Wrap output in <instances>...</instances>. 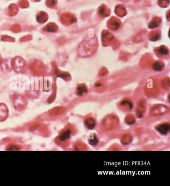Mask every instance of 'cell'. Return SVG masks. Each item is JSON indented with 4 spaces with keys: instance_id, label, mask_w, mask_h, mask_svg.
Returning a JSON list of instances; mask_svg holds the SVG:
<instances>
[{
    "instance_id": "cell-1",
    "label": "cell",
    "mask_w": 170,
    "mask_h": 186,
    "mask_svg": "<svg viewBox=\"0 0 170 186\" xmlns=\"http://www.w3.org/2000/svg\"><path fill=\"white\" fill-rule=\"evenodd\" d=\"M29 65L30 70L36 75H42L46 73V67L42 61L34 59L31 61Z\"/></svg>"
},
{
    "instance_id": "cell-2",
    "label": "cell",
    "mask_w": 170,
    "mask_h": 186,
    "mask_svg": "<svg viewBox=\"0 0 170 186\" xmlns=\"http://www.w3.org/2000/svg\"><path fill=\"white\" fill-rule=\"evenodd\" d=\"M12 69L17 73H24L27 70V63L22 57H16L11 61Z\"/></svg>"
},
{
    "instance_id": "cell-3",
    "label": "cell",
    "mask_w": 170,
    "mask_h": 186,
    "mask_svg": "<svg viewBox=\"0 0 170 186\" xmlns=\"http://www.w3.org/2000/svg\"><path fill=\"white\" fill-rule=\"evenodd\" d=\"M37 22L40 24H44L48 21V14L44 11L39 12L36 17Z\"/></svg>"
},
{
    "instance_id": "cell-4",
    "label": "cell",
    "mask_w": 170,
    "mask_h": 186,
    "mask_svg": "<svg viewBox=\"0 0 170 186\" xmlns=\"http://www.w3.org/2000/svg\"><path fill=\"white\" fill-rule=\"evenodd\" d=\"M57 29V25L54 23H50L42 28V30L46 32H55Z\"/></svg>"
},
{
    "instance_id": "cell-5",
    "label": "cell",
    "mask_w": 170,
    "mask_h": 186,
    "mask_svg": "<svg viewBox=\"0 0 170 186\" xmlns=\"http://www.w3.org/2000/svg\"><path fill=\"white\" fill-rule=\"evenodd\" d=\"M8 11H9V15L10 17L16 15L19 11L18 6L15 4H10L9 7H8Z\"/></svg>"
},
{
    "instance_id": "cell-6",
    "label": "cell",
    "mask_w": 170,
    "mask_h": 186,
    "mask_svg": "<svg viewBox=\"0 0 170 186\" xmlns=\"http://www.w3.org/2000/svg\"><path fill=\"white\" fill-rule=\"evenodd\" d=\"M10 30L14 33H19L21 31V26L19 24H15L10 27Z\"/></svg>"
},
{
    "instance_id": "cell-7",
    "label": "cell",
    "mask_w": 170,
    "mask_h": 186,
    "mask_svg": "<svg viewBox=\"0 0 170 186\" xmlns=\"http://www.w3.org/2000/svg\"><path fill=\"white\" fill-rule=\"evenodd\" d=\"M0 67L4 70H9L10 69V65L8 63V60L7 59H3L2 63L0 65Z\"/></svg>"
},
{
    "instance_id": "cell-8",
    "label": "cell",
    "mask_w": 170,
    "mask_h": 186,
    "mask_svg": "<svg viewBox=\"0 0 170 186\" xmlns=\"http://www.w3.org/2000/svg\"><path fill=\"white\" fill-rule=\"evenodd\" d=\"M19 5L21 8L25 9L28 8L30 4L28 0H20L19 2Z\"/></svg>"
},
{
    "instance_id": "cell-9",
    "label": "cell",
    "mask_w": 170,
    "mask_h": 186,
    "mask_svg": "<svg viewBox=\"0 0 170 186\" xmlns=\"http://www.w3.org/2000/svg\"><path fill=\"white\" fill-rule=\"evenodd\" d=\"M1 40L2 41H8V42H14L15 41V38L7 35H2Z\"/></svg>"
},
{
    "instance_id": "cell-10",
    "label": "cell",
    "mask_w": 170,
    "mask_h": 186,
    "mask_svg": "<svg viewBox=\"0 0 170 186\" xmlns=\"http://www.w3.org/2000/svg\"><path fill=\"white\" fill-rule=\"evenodd\" d=\"M70 132L69 130H67V131H66L64 132L63 133L61 134V135H60V138H59V139H60V140L61 141H64V140H65L67 139V138L69 137V136H70Z\"/></svg>"
},
{
    "instance_id": "cell-11",
    "label": "cell",
    "mask_w": 170,
    "mask_h": 186,
    "mask_svg": "<svg viewBox=\"0 0 170 186\" xmlns=\"http://www.w3.org/2000/svg\"><path fill=\"white\" fill-rule=\"evenodd\" d=\"M46 5L49 8H54L56 4V0H46Z\"/></svg>"
},
{
    "instance_id": "cell-12",
    "label": "cell",
    "mask_w": 170,
    "mask_h": 186,
    "mask_svg": "<svg viewBox=\"0 0 170 186\" xmlns=\"http://www.w3.org/2000/svg\"><path fill=\"white\" fill-rule=\"evenodd\" d=\"M32 39H33V37L32 35H27L21 38L20 41L21 42H26V41H30Z\"/></svg>"
},
{
    "instance_id": "cell-13",
    "label": "cell",
    "mask_w": 170,
    "mask_h": 186,
    "mask_svg": "<svg viewBox=\"0 0 170 186\" xmlns=\"http://www.w3.org/2000/svg\"><path fill=\"white\" fill-rule=\"evenodd\" d=\"M3 59H2V57L1 56V55H0V65H1V63H2V61H3Z\"/></svg>"
},
{
    "instance_id": "cell-14",
    "label": "cell",
    "mask_w": 170,
    "mask_h": 186,
    "mask_svg": "<svg viewBox=\"0 0 170 186\" xmlns=\"http://www.w3.org/2000/svg\"><path fill=\"white\" fill-rule=\"evenodd\" d=\"M35 1H36V2H40V1H41V0H34Z\"/></svg>"
}]
</instances>
